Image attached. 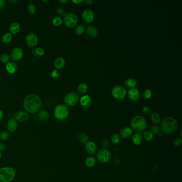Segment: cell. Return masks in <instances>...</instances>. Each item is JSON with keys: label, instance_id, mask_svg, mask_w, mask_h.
<instances>
[{"label": "cell", "instance_id": "cell-1", "mask_svg": "<svg viewBox=\"0 0 182 182\" xmlns=\"http://www.w3.org/2000/svg\"><path fill=\"white\" fill-rule=\"evenodd\" d=\"M42 100L36 94H30L24 100L23 106L26 112L35 114L40 111L42 107Z\"/></svg>", "mask_w": 182, "mask_h": 182}, {"label": "cell", "instance_id": "cell-2", "mask_svg": "<svg viewBox=\"0 0 182 182\" xmlns=\"http://www.w3.org/2000/svg\"><path fill=\"white\" fill-rule=\"evenodd\" d=\"M160 128L163 133L172 134L177 130L178 128V122L174 118L167 116L162 120Z\"/></svg>", "mask_w": 182, "mask_h": 182}, {"label": "cell", "instance_id": "cell-3", "mask_svg": "<svg viewBox=\"0 0 182 182\" xmlns=\"http://www.w3.org/2000/svg\"><path fill=\"white\" fill-rule=\"evenodd\" d=\"M130 126L132 130L136 132H142L146 128L147 122L144 116H135L131 120Z\"/></svg>", "mask_w": 182, "mask_h": 182}, {"label": "cell", "instance_id": "cell-4", "mask_svg": "<svg viewBox=\"0 0 182 182\" xmlns=\"http://www.w3.org/2000/svg\"><path fill=\"white\" fill-rule=\"evenodd\" d=\"M16 175L15 169L11 167H3L0 168V182H10Z\"/></svg>", "mask_w": 182, "mask_h": 182}, {"label": "cell", "instance_id": "cell-5", "mask_svg": "<svg viewBox=\"0 0 182 182\" xmlns=\"http://www.w3.org/2000/svg\"><path fill=\"white\" fill-rule=\"evenodd\" d=\"M69 109L65 104H59L57 105L53 111L55 118L59 121L66 119L69 116Z\"/></svg>", "mask_w": 182, "mask_h": 182}, {"label": "cell", "instance_id": "cell-6", "mask_svg": "<svg viewBox=\"0 0 182 182\" xmlns=\"http://www.w3.org/2000/svg\"><path fill=\"white\" fill-rule=\"evenodd\" d=\"M112 95L116 99L121 100L124 99L127 95V91L124 87L121 85L116 86L112 89Z\"/></svg>", "mask_w": 182, "mask_h": 182}, {"label": "cell", "instance_id": "cell-7", "mask_svg": "<svg viewBox=\"0 0 182 182\" xmlns=\"http://www.w3.org/2000/svg\"><path fill=\"white\" fill-rule=\"evenodd\" d=\"M96 158L101 163H107L112 158V154L108 149H100L97 153Z\"/></svg>", "mask_w": 182, "mask_h": 182}, {"label": "cell", "instance_id": "cell-8", "mask_svg": "<svg viewBox=\"0 0 182 182\" xmlns=\"http://www.w3.org/2000/svg\"><path fill=\"white\" fill-rule=\"evenodd\" d=\"M79 95L75 92L67 93L64 98V101L66 106H73L76 105L79 101Z\"/></svg>", "mask_w": 182, "mask_h": 182}, {"label": "cell", "instance_id": "cell-9", "mask_svg": "<svg viewBox=\"0 0 182 182\" xmlns=\"http://www.w3.org/2000/svg\"><path fill=\"white\" fill-rule=\"evenodd\" d=\"M78 18L75 14L73 13H66L64 17V22L66 26L73 28L76 26Z\"/></svg>", "mask_w": 182, "mask_h": 182}, {"label": "cell", "instance_id": "cell-10", "mask_svg": "<svg viewBox=\"0 0 182 182\" xmlns=\"http://www.w3.org/2000/svg\"><path fill=\"white\" fill-rule=\"evenodd\" d=\"M26 43L30 48H34L38 43V37L34 33L31 32L27 34L26 37Z\"/></svg>", "mask_w": 182, "mask_h": 182}, {"label": "cell", "instance_id": "cell-11", "mask_svg": "<svg viewBox=\"0 0 182 182\" xmlns=\"http://www.w3.org/2000/svg\"><path fill=\"white\" fill-rule=\"evenodd\" d=\"M23 55V50L19 47H16L11 50L10 56L13 61H17L21 60Z\"/></svg>", "mask_w": 182, "mask_h": 182}, {"label": "cell", "instance_id": "cell-12", "mask_svg": "<svg viewBox=\"0 0 182 182\" xmlns=\"http://www.w3.org/2000/svg\"><path fill=\"white\" fill-rule=\"evenodd\" d=\"M82 18L83 21L87 24L92 23L95 18V14L93 10L90 9L85 10L82 12Z\"/></svg>", "mask_w": 182, "mask_h": 182}, {"label": "cell", "instance_id": "cell-13", "mask_svg": "<svg viewBox=\"0 0 182 182\" xmlns=\"http://www.w3.org/2000/svg\"><path fill=\"white\" fill-rule=\"evenodd\" d=\"M28 118L29 115L28 113L23 111H19L14 115V119L16 120L17 122L20 123L26 122L28 119Z\"/></svg>", "mask_w": 182, "mask_h": 182}, {"label": "cell", "instance_id": "cell-14", "mask_svg": "<svg viewBox=\"0 0 182 182\" xmlns=\"http://www.w3.org/2000/svg\"><path fill=\"white\" fill-rule=\"evenodd\" d=\"M80 103L81 105L85 109L89 108L92 105V99L91 97L88 95H85L81 97L79 99Z\"/></svg>", "mask_w": 182, "mask_h": 182}, {"label": "cell", "instance_id": "cell-15", "mask_svg": "<svg viewBox=\"0 0 182 182\" xmlns=\"http://www.w3.org/2000/svg\"><path fill=\"white\" fill-rule=\"evenodd\" d=\"M85 149L88 154L93 156L97 152V147L95 143L91 141H88L85 144Z\"/></svg>", "mask_w": 182, "mask_h": 182}, {"label": "cell", "instance_id": "cell-16", "mask_svg": "<svg viewBox=\"0 0 182 182\" xmlns=\"http://www.w3.org/2000/svg\"><path fill=\"white\" fill-rule=\"evenodd\" d=\"M127 95L129 98L133 101H136L138 100L140 97L139 90L136 88H133L129 90L127 93Z\"/></svg>", "mask_w": 182, "mask_h": 182}, {"label": "cell", "instance_id": "cell-17", "mask_svg": "<svg viewBox=\"0 0 182 182\" xmlns=\"http://www.w3.org/2000/svg\"><path fill=\"white\" fill-rule=\"evenodd\" d=\"M6 69L8 73L11 74H13L16 73L17 71H18V65L15 62L10 61L7 63L6 65Z\"/></svg>", "mask_w": 182, "mask_h": 182}, {"label": "cell", "instance_id": "cell-18", "mask_svg": "<svg viewBox=\"0 0 182 182\" xmlns=\"http://www.w3.org/2000/svg\"><path fill=\"white\" fill-rule=\"evenodd\" d=\"M132 130L131 128L128 127H125L121 129L120 135L121 137L125 139L129 138L132 136Z\"/></svg>", "mask_w": 182, "mask_h": 182}, {"label": "cell", "instance_id": "cell-19", "mask_svg": "<svg viewBox=\"0 0 182 182\" xmlns=\"http://www.w3.org/2000/svg\"><path fill=\"white\" fill-rule=\"evenodd\" d=\"M65 60L63 57H58L54 62V66L56 70H62L65 66Z\"/></svg>", "mask_w": 182, "mask_h": 182}, {"label": "cell", "instance_id": "cell-20", "mask_svg": "<svg viewBox=\"0 0 182 182\" xmlns=\"http://www.w3.org/2000/svg\"><path fill=\"white\" fill-rule=\"evenodd\" d=\"M17 128V122L14 118L10 119L7 123V129L11 132H15Z\"/></svg>", "mask_w": 182, "mask_h": 182}, {"label": "cell", "instance_id": "cell-21", "mask_svg": "<svg viewBox=\"0 0 182 182\" xmlns=\"http://www.w3.org/2000/svg\"><path fill=\"white\" fill-rule=\"evenodd\" d=\"M137 81L134 78H129L126 80L125 82V86L130 89L135 88V87L137 85Z\"/></svg>", "mask_w": 182, "mask_h": 182}, {"label": "cell", "instance_id": "cell-22", "mask_svg": "<svg viewBox=\"0 0 182 182\" xmlns=\"http://www.w3.org/2000/svg\"><path fill=\"white\" fill-rule=\"evenodd\" d=\"M143 140V137L140 134L137 133L132 136V143L135 145H140L142 142Z\"/></svg>", "mask_w": 182, "mask_h": 182}, {"label": "cell", "instance_id": "cell-23", "mask_svg": "<svg viewBox=\"0 0 182 182\" xmlns=\"http://www.w3.org/2000/svg\"><path fill=\"white\" fill-rule=\"evenodd\" d=\"M44 50L42 48L37 47L35 48L32 49L31 51V53L33 56L36 57H43L44 55Z\"/></svg>", "mask_w": 182, "mask_h": 182}, {"label": "cell", "instance_id": "cell-24", "mask_svg": "<svg viewBox=\"0 0 182 182\" xmlns=\"http://www.w3.org/2000/svg\"><path fill=\"white\" fill-rule=\"evenodd\" d=\"M20 30V26L19 24L17 23V22H14L13 23L11 24L10 25V26L9 27V33H11V34H15L19 32V31Z\"/></svg>", "mask_w": 182, "mask_h": 182}, {"label": "cell", "instance_id": "cell-25", "mask_svg": "<svg viewBox=\"0 0 182 182\" xmlns=\"http://www.w3.org/2000/svg\"><path fill=\"white\" fill-rule=\"evenodd\" d=\"M38 116L41 121H46L49 118L50 114L47 111L42 109L38 112Z\"/></svg>", "mask_w": 182, "mask_h": 182}, {"label": "cell", "instance_id": "cell-26", "mask_svg": "<svg viewBox=\"0 0 182 182\" xmlns=\"http://www.w3.org/2000/svg\"><path fill=\"white\" fill-rule=\"evenodd\" d=\"M87 33L90 37H95L98 35V30L96 27L94 26H90L87 28Z\"/></svg>", "mask_w": 182, "mask_h": 182}, {"label": "cell", "instance_id": "cell-27", "mask_svg": "<svg viewBox=\"0 0 182 182\" xmlns=\"http://www.w3.org/2000/svg\"><path fill=\"white\" fill-rule=\"evenodd\" d=\"M78 139L80 142L82 143L83 144H85L86 143L89 141V136H88L86 133H81L78 135Z\"/></svg>", "mask_w": 182, "mask_h": 182}, {"label": "cell", "instance_id": "cell-28", "mask_svg": "<svg viewBox=\"0 0 182 182\" xmlns=\"http://www.w3.org/2000/svg\"><path fill=\"white\" fill-rule=\"evenodd\" d=\"M149 131L152 132L153 135H154V134L157 135L159 137H161V136H163V133L162 132V131L161 130V129L159 126H156V125H154V126L151 127Z\"/></svg>", "mask_w": 182, "mask_h": 182}, {"label": "cell", "instance_id": "cell-29", "mask_svg": "<svg viewBox=\"0 0 182 182\" xmlns=\"http://www.w3.org/2000/svg\"><path fill=\"white\" fill-rule=\"evenodd\" d=\"M142 136L143 138H144L146 141L148 142L152 141L154 138V135L149 130H146L144 131Z\"/></svg>", "mask_w": 182, "mask_h": 182}, {"label": "cell", "instance_id": "cell-30", "mask_svg": "<svg viewBox=\"0 0 182 182\" xmlns=\"http://www.w3.org/2000/svg\"><path fill=\"white\" fill-rule=\"evenodd\" d=\"M151 121L154 124H159L161 122V118L159 114L157 113H153L150 116Z\"/></svg>", "mask_w": 182, "mask_h": 182}, {"label": "cell", "instance_id": "cell-31", "mask_svg": "<svg viewBox=\"0 0 182 182\" xmlns=\"http://www.w3.org/2000/svg\"><path fill=\"white\" fill-rule=\"evenodd\" d=\"M88 90V86L84 83H82L80 84L78 87V91L80 94L83 95L86 93Z\"/></svg>", "mask_w": 182, "mask_h": 182}, {"label": "cell", "instance_id": "cell-32", "mask_svg": "<svg viewBox=\"0 0 182 182\" xmlns=\"http://www.w3.org/2000/svg\"><path fill=\"white\" fill-rule=\"evenodd\" d=\"M85 163L88 167H93L96 164V159L93 156H89L87 158Z\"/></svg>", "mask_w": 182, "mask_h": 182}, {"label": "cell", "instance_id": "cell-33", "mask_svg": "<svg viewBox=\"0 0 182 182\" xmlns=\"http://www.w3.org/2000/svg\"><path fill=\"white\" fill-rule=\"evenodd\" d=\"M12 35L9 32L4 33L2 37V41L4 43H8L12 40Z\"/></svg>", "mask_w": 182, "mask_h": 182}, {"label": "cell", "instance_id": "cell-34", "mask_svg": "<svg viewBox=\"0 0 182 182\" xmlns=\"http://www.w3.org/2000/svg\"><path fill=\"white\" fill-rule=\"evenodd\" d=\"M63 19L60 17H55L52 20V23L55 26H60L63 23Z\"/></svg>", "mask_w": 182, "mask_h": 182}, {"label": "cell", "instance_id": "cell-35", "mask_svg": "<svg viewBox=\"0 0 182 182\" xmlns=\"http://www.w3.org/2000/svg\"><path fill=\"white\" fill-rule=\"evenodd\" d=\"M111 141L114 144H119L121 141V137L117 134H113L111 137Z\"/></svg>", "mask_w": 182, "mask_h": 182}, {"label": "cell", "instance_id": "cell-36", "mask_svg": "<svg viewBox=\"0 0 182 182\" xmlns=\"http://www.w3.org/2000/svg\"><path fill=\"white\" fill-rule=\"evenodd\" d=\"M152 95V91L150 89H146L143 93L142 97L143 99H149L151 98Z\"/></svg>", "mask_w": 182, "mask_h": 182}, {"label": "cell", "instance_id": "cell-37", "mask_svg": "<svg viewBox=\"0 0 182 182\" xmlns=\"http://www.w3.org/2000/svg\"><path fill=\"white\" fill-rule=\"evenodd\" d=\"M10 56L7 53H3L0 56V61L3 63H8L10 62Z\"/></svg>", "mask_w": 182, "mask_h": 182}, {"label": "cell", "instance_id": "cell-38", "mask_svg": "<svg viewBox=\"0 0 182 182\" xmlns=\"http://www.w3.org/2000/svg\"><path fill=\"white\" fill-rule=\"evenodd\" d=\"M10 137L9 133L7 131H3L0 133V138L4 141H7Z\"/></svg>", "mask_w": 182, "mask_h": 182}, {"label": "cell", "instance_id": "cell-39", "mask_svg": "<svg viewBox=\"0 0 182 182\" xmlns=\"http://www.w3.org/2000/svg\"><path fill=\"white\" fill-rule=\"evenodd\" d=\"M84 31V27L83 26V25H80L75 28V33H76V35H81L83 33Z\"/></svg>", "mask_w": 182, "mask_h": 182}, {"label": "cell", "instance_id": "cell-40", "mask_svg": "<svg viewBox=\"0 0 182 182\" xmlns=\"http://www.w3.org/2000/svg\"><path fill=\"white\" fill-rule=\"evenodd\" d=\"M28 10L30 14L34 15L36 12V7L32 3L29 4L28 6Z\"/></svg>", "mask_w": 182, "mask_h": 182}, {"label": "cell", "instance_id": "cell-41", "mask_svg": "<svg viewBox=\"0 0 182 182\" xmlns=\"http://www.w3.org/2000/svg\"><path fill=\"white\" fill-rule=\"evenodd\" d=\"M56 12L58 15L60 16L64 17L66 15V11L64 10V9L62 7H58L57 9Z\"/></svg>", "mask_w": 182, "mask_h": 182}, {"label": "cell", "instance_id": "cell-42", "mask_svg": "<svg viewBox=\"0 0 182 182\" xmlns=\"http://www.w3.org/2000/svg\"><path fill=\"white\" fill-rule=\"evenodd\" d=\"M182 144V139L181 138H176L173 141V145L175 147H179Z\"/></svg>", "mask_w": 182, "mask_h": 182}, {"label": "cell", "instance_id": "cell-43", "mask_svg": "<svg viewBox=\"0 0 182 182\" xmlns=\"http://www.w3.org/2000/svg\"><path fill=\"white\" fill-rule=\"evenodd\" d=\"M102 145L103 146V149H107V148H109V147L110 146L109 140L107 139H104L102 141Z\"/></svg>", "mask_w": 182, "mask_h": 182}, {"label": "cell", "instance_id": "cell-44", "mask_svg": "<svg viewBox=\"0 0 182 182\" xmlns=\"http://www.w3.org/2000/svg\"><path fill=\"white\" fill-rule=\"evenodd\" d=\"M51 77L53 79H57L58 78V76L60 75L59 74V72H58V71L56 70H54L51 72Z\"/></svg>", "mask_w": 182, "mask_h": 182}, {"label": "cell", "instance_id": "cell-45", "mask_svg": "<svg viewBox=\"0 0 182 182\" xmlns=\"http://www.w3.org/2000/svg\"><path fill=\"white\" fill-rule=\"evenodd\" d=\"M7 149V146L3 143H0V151L3 152Z\"/></svg>", "mask_w": 182, "mask_h": 182}, {"label": "cell", "instance_id": "cell-46", "mask_svg": "<svg viewBox=\"0 0 182 182\" xmlns=\"http://www.w3.org/2000/svg\"><path fill=\"white\" fill-rule=\"evenodd\" d=\"M143 112L145 113V114H149L151 112V110L149 109L148 106H144L143 107Z\"/></svg>", "mask_w": 182, "mask_h": 182}, {"label": "cell", "instance_id": "cell-47", "mask_svg": "<svg viewBox=\"0 0 182 182\" xmlns=\"http://www.w3.org/2000/svg\"><path fill=\"white\" fill-rule=\"evenodd\" d=\"M5 6V1L4 0H0V10L2 9Z\"/></svg>", "mask_w": 182, "mask_h": 182}, {"label": "cell", "instance_id": "cell-48", "mask_svg": "<svg viewBox=\"0 0 182 182\" xmlns=\"http://www.w3.org/2000/svg\"><path fill=\"white\" fill-rule=\"evenodd\" d=\"M83 1L82 0H73L72 2L75 4H79L82 3Z\"/></svg>", "mask_w": 182, "mask_h": 182}, {"label": "cell", "instance_id": "cell-49", "mask_svg": "<svg viewBox=\"0 0 182 182\" xmlns=\"http://www.w3.org/2000/svg\"><path fill=\"white\" fill-rule=\"evenodd\" d=\"M4 116V114L3 111L0 109V121L3 119Z\"/></svg>", "mask_w": 182, "mask_h": 182}, {"label": "cell", "instance_id": "cell-50", "mask_svg": "<svg viewBox=\"0 0 182 182\" xmlns=\"http://www.w3.org/2000/svg\"><path fill=\"white\" fill-rule=\"evenodd\" d=\"M83 2H85V3H87L88 4H91V3H93V1H91V0H88V1H83Z\"/></svg>", "mask_w": 182, "mask_h": 182}, {"label": "cell", "instance_id": "cell-51", "mask_svg": "<svg viewBox=\"0 0 182 182\" xmlns=\"http://www.w3.org/2000/svg\"><path fill=\"white\" fill-rule=\"evenodd\" d=\"M60 2L63 4H66L67 3H68L69 1L68 0H60Z\"/></svg>", "mask_w": 182, "mask_h": 182}, {"label": "cell", "instance_id": "cell-52", "mask_svg": "<svg viewBox=\"0 0 182 182\" xmlns=\"http://www.w3.org/2000/svg\"><path fill=\"white\" fill-rule=\"evenodd\" d=\"M1 157H2V153L0 151V159L1 158Z\"/></svg>", "mask_w": 182, "mask_h": 182}, {"label": "cell", "instance_id": "cell-53", "mask_svg": "<svg viewBox=\"0 0 182 182\" xmlns=\"http://www.w3.org/2000/svg\"><path fill=\"white\" fill-rule=\"evenodd\" d=\"M0 133H1V128H0Z\"/></svg>", "mask_w": 182, "mask_h": 182}]
</instances>
